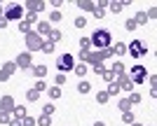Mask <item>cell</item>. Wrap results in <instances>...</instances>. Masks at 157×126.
Segmentation results:
<instances>
[{
	"label": "cell",
	"instance_id": "obj_1",
	"mask_svg": "<svg viewBox=\"0 0 157 126\" xmlns=\"http://www.w3.org/2000/svg\"><path fill=\"white\" fill-rule=\"evenodd\" d=\"M110 31H105V28H98L96 33L92 35V38H89V40H92V45L94 47H98V49H105V47H110Z\"/></svg>",
	"mask_w": 157,
	"mask_h": 126
},
{
	"label": "cell",
	"instance_id": "obj_2",
	"mask_svg": "<svg viewBox=\"0 0 157 126\" xmlns=\"http://www.w3.org/2000/svg\"><path fill=\"white\" fill-rule=\"evenodd\" d=\"M56 68H59L61 73H68L75 68V61H73V54H61L59 59H56Z\"/></svg>",
	"mask_w": 157,
	"mask_h": 126
},
{
	"label": "cell",
	"instance_id": "obj_3",
	"mask_svg": "<svg viewBox=\"0 0 157 126\" xmlns=\"http://www.w3.org/2000/svg\"><path fill=\"white\" fill-rule=\"evenodd\" d=\"M26 47L31 49V52H38V49H42V38H40L35 31L26 33Z\"/></svg>",
	"mask_w": 157,
	"mask_h": 126
},
{
	"label": "cell",
	"instance_id": "obj_4",
	"mask_svg": "<svg viewBox=\"0 0 157 126\" xmlns=\"http://www.w3.org/2000/svg\"><path fill=\"white\" fill-rule=\"evenodd\" d=\"M129 73H131V77H129V80L134 82V84H141V82H145V80H148V70H145L143 66H134V68L129 70Z\"/></svg>",
	"mask_w": 157,
	"mask_h": 126
},
{
	"label": "cell",
	"instance_id": "obj_5",
	"mask_svg": "<svg viewBox=\"0 0 157 126\" xmlns=\"http://www.w3.org/2000/svg\"><path fill=\"white\" fill-rule=\"evenodd\" d=\"M127 52H129L134 59H141V56H145V54H148V49H145V45H143L141 40H134L129 47H127Z\"/></svg>",
	"mask_w": 157,
	"mask_h": 126
},
{
	"label": "cell",
	"instance_id": "obj_6",
	"mask_svg": "<svg viewBox=\"0 0 157 126\" xmlns=\"http://www.w3.org/2000/svg\"><path fill=\"white\" fill-rule=\"evenodd\" d=\"M24 16V9H21V5H12V7H7V12H5V16L2 19H7V21H17V19H21Z\"/></svg>",
	"mask_w": 157,
	"mask_h": 126
},
{
	"label": "cell",
	"instance_id": "obj_7",
	"mask_svg": "<svg viewBox=\"0 0 157 126\" xmlns=\"http://www.w3.org/2000/svg\"><path fill=\"white\" fill-rule=\"evenodd\" d=\"M117 86H120V91H131V89H134V82H131L129 75L124 73V75H120V84Z\"/></svg>",
	"mask_w": 157,
	"mask_h": 126
},
{
	"label": "cell",
	"instance_id": "obj_8",
	"mask_svg": "<svg viewBox=\"0 0 157 126\" xmlns=\"http://www.w3.org/2000/svg\"><path fill=\"white\" fill-rule=\"evenodd\" d=\"M14 63H17V68H31V54H19Z\"/></svg>",
	"mask_w": 157,
	"mask_h": 126
},
{
	"label": "cell",
	"instance_id": "obj_9",
	"mask_svg": "<svg viewBox=\"0 0 157 126\" xmlns=\"http://www.w3.org/2000/svg\"><path fill=\"white\" fill-rule=\"evenodd\" d=\"M26 7H28V12H40V9H45V2H42V0H28L26 2Z\"/></svg>",
	"mask_w": 157,
	"mask_h": 126
},
{
	"label": "cell",
	"instance_id": "obj_10",
	"mask_svg": "<svg viewBox=\"0 0 157 126\" xmlns=\"http://www.w3.org/2000/svg\"><path fill=\"white\" fill-rule=\"evenodd\" d=\"M12 117H14V119H26V117H28V114H26V107H24V105H14Z\"/></svg>",
	"mask_w": 157,
	"mask_h": 126
},
{
	"label": "cell",
	"instance_id": "obj_11",
	"mask_svg": "<svg viewBox=\"0 0 157 126\" xmlns=\"http://www.w3.org/2000/svg\"><path fill=\"white\" fill-rule=\"evenodd\" d=\"M0 105H2V110H14V98L12 96H2V98H0Z\"/></svg>",
	"mask_w": 157,
	"mask_h": 126
},
{
	"label": "cell",
	"instance_id": "obj_12",
	"mask_svg": "<svg viewBox=\"0 0 157 126\" xmlns=\"http://www.w3.org/2000/svg\"><path fill=\"white\" fill-rule=\"evenodd\" d=\"M110 73L115 75V77H120V75H124V66H122V63H113Z\"/></svg>",
	"mask_w": 157,
	"mask_h": 126
},
{
	"label": "cell",
	"instance_id": "obj_13",
	"mask_svg": "<svg viewBox=\"0 0 157 126\" xmlns=\"http://www.w3.org/2000/svg\"><path fill=\"white\" fill-rule=\"evenodd\" d=\"M0 121H2V124H10V121H12V110H2V112H0Z\"/></svg>",
	"mask_w": 157,
	"mask_h": 126
},
{
	"label": "cell",
	"instance_id": "obj_14",
	"mask_svg": "<svg viewBox=\"0 0 157 126\" xmlns=\"http://www.w3.org/2000/svg\"><path fill=\"white\" fill-rule=\"evenodd\" d=\"M113 54H117V56H124V54H127V45H122V42H120V45H115V47H113Z\"/></svg>",
	"mask_w": 157,
	"mask_h": 126
},
{
	"label": "cell",
	"instance_id": "obj_15",
	"mask_svg": "<svg viewBox=\"0 0 157 126\" xmlns=\"http://www.w3.org/2000/svg\"><path fill=\"white\" fill-rule=\"evenodd\" d=\"M33 75H35V77H45L47 75V66H35L33 68Z\"/></svg>",
	"mask_w": 157,
	"mask_h": 126
},
{
	"label": "cell",
	"instance_id": "obj_16",
	"mask_svg": "<svg viewBox=\"0 0 157 126\" xmlns=\"http://www.w3.org/2000/svg\"><path fill=\"white\" fill-rule=\"evenodd\" d=\"M78 7H82V9H89V12H94V9H96V5H94V2H89V0H82V2H78Z\"/></svg>",
	"mask_w": 157,
	"mask_h": 126
},
{
	"label": "cell",
	"instance_id": "obj_17",
	"mask_svg": "<svg viewBox=\"0 0 157 126\" xmlns=\"http://www.w3.org/2000/svg\"><path fill=\"white\" fill-rule=\"evenodd\" d=\"M78 91L80 93H89V91H92V84H89V82H80V84H78Z\"/></svg>",
	"mask_w": 157,
	"mask_h": 126
},
{
	"label": "cell",
	"instance_id": "obj_18",
	"mask_svg": "<svg viewBox=\"0 0 157 126\" xmlns=\"http://www.w3.org/2000/svg\"><path fill=\"white\" fill-rule=\"evenodd\" d=\"M61 35H63L61 31H49V42H54V45H56V42L61 40Z\"/></svg>",
	"mask_w": 157,
	"mask_h": 126
},
{
	"label": "cell",
	"instance_id": "obj_19",
	"mask_svg": "<svg viewBox=\"0 0 157 126\" xmlns=\"http://www.w3.org/2000/svg\"><path fill=\"white\" fill-rule=\"evenodd\" d=\"M134 21H136V26H138V23H148V12H138Z\"/></svg>",
	"mask_w": 157,
	"mask_h": 126
},
{
	"label": "cell",
	"instance_id": "obj_20",
	"mask_svg": "<svg viewBox=\"0 0 157 126\" xmlns=\"http://www.w3.org/2000/svg\"><path fill=\"white\" fill-rule=\"evenodd\" d=\"M105 93H108V96H117V93H120V86L115 84V82H110V86H108V91H105Z\"/></svg>",
	"mask_w": 157,
	"mask_h": 126
},
{
	"label": "cell",
	"instance_id": "obj_21",
	"mask_svg": "<svg viewBox=\"0 0 157 126\" xmlns=\"http://www.w3.org/2000/svg\"><path fill=\"white\" fill-rule=\"evenodd\" d=\"M129 107H131L129 98H122V100H120V110H122V112H129Z\"/></svg>",
	"mask_w": 157,
	"mask_h": 126
},
{
	"label": "cell",
	"instance_id": "obj_22",
	"mask_svg": "<svg viewBox=\"0 0 157 126\" xmlns=\"http://www.w3.org/2000/svg\"><path fill=\"white\" fill-rule=\"evenodd\" d=\"M2 70H5L7 75H12L14 70H17V63H14V61H10V63H5V68H2Z\"/></svg>",
	"mask_w": 157,
	"mask_h": 126
},
{
	"label": "cell",
	"instance_id": "obj_23",
	"mask_svg": "<svg viewBox=\"0 0 157 126\" xmlns=\"http://www.w3.org/2000/svg\"><path fill=\"white\" fill-rule=\"evenodd\" d=\"M49 31H52V28H49V23H40V26H38V33H40V35H49Z\"/></svg>",
	"mask_w": 157,
	"mask_h": 126
},
{
	"label": "cell",
	"instance_id": "obj_24",
	"mask_svg": "<svg viewBox=\"0 0 157 126\" xmlns=\"http://www.w3.org/2000/svg\"><path fill=\"white\" fill-rule=\"evenodd\" d=\"M75 75H80V77H85V75H87V66H85V63L75 66Z\"/></svg>",
	"mask_w": 157,
	"mask_h": 126
},
{
	"label": "cell",
	"instance_id": "obj_25",
	"mask_svg": "<svg viewBox=\"0 0 157 126\" xmlns=\"http://www.w3.org/2000/svg\"><path fill=\"white\" fill-rule=\"evenodd\" d=\"M38 124H40V126H52V117H47V114H42V117L38 119Z\"/></svg>",
	"mask_w": 157,
	"mask_h": 126
},
{
	"label": "cell",
	"instance_id": "obj_26",
	"mask_svg": "<svg viewBox=\"0 0 157 126\" xmlns=\"http://www.w3.org/2000/svg\"><path fill=\"white\" fill-rule=\"evenodd\" d=\"M47 93H49V98H59V96H61V89H59V86H52Z\"/></svg>",
	"mask_w": 157,
	"mask_h": 126
},
{
	"label": "cell",
	"instance_id": "obj_27",
	"mask_svg": "<svg viewBox=\"0 0 157 126\" xmlns=\"http://www.w3.org/2000/svg\"><path fill=\"white\" fill-rule=\"evenodd\" d=\"M42 52H45V54H52L54 52V42H42Z\"/></svg>",
	"mask_w": 157,
	"mask_h": 126
},
{
	"label": "cell",
	"instance_id": "obj_28",
	"mask_svg": "<svg viewBox=\"0 0 157 126\" xmlns=\"http://www.w3.org/2000/svg\"><path fill=\"white\" fill-rule=\"evenodd\" d=\"M122 121H124V124H134V114L131 112H122Z\"/></svg>",
	"mask_w": 157,
	"mask_h": 126
},
{
	"label": "cell",
	"instance_id": "obj_29",
	"mask_svg": "<svg viewBox=\"0 0 157 126\" xmlns=\"http://www.w3.org/2000/svg\"><path fill=\"white\" fill-rule=\"evenodd\" d=\"M108 5H110V9H113V12H122L124 2H108Z\"/></svg>",
	"mask_w": 157,
	"mask_h": 126
},
{
	"label": "cell",
	"instance_id": "obj_30",
	"mask_svg": "<svg viewBox=\"0 0 157 126\" xmlns=\"http://www.w3.org/2000/svg\"><path fill=\"white\" fill-rule=\"evenodd\" d=\"M94 19H103V16H105V9H101V7H96V9H94Z\"/></svg>",
	"mask_w": 157,
	"mask_h": 126
},
{
	"label": "cell",
	"instance_id": "obj_31",
	"mask_svg": "<svg viewBox=\"0 0 157 126\" xmlns=\"http://www.w3.org/2000/svg\"><path fill=\"white\" fill-rule=\"evenodd\" d=\"M108 98H110V96H108V93H105V91L96 93V100H98V103H108Z\"/></svg>",
	"mask_w": 157,
	"mask_h": 126
},
{
	"label": "cell",
	"instance_id": "obj_32",
	"mask_svg": "<svg viewBox=\"0 0 157 126\" xmlns=\"http://www.w3.org/2000/svg\"><path fill=\"white\" fill-rule=\"evenodd\" d=\"M42 114H47V117H52V114H54V105H52V103L42 107Z\"/></svg>",
	"mask_w": 157,
	"mask_h": 126
},
{
	"label": "cell",
	"instance_id": "obj_33",
	"mask_svg": "<svg viewBox=\"0 0 157 126\" xmlns=\"http://www.w3.org/2000/svg\"><path fill=\"white\" fill-rule=\"evenodd\" d=\"M26 98H28V100H38V98H40V93L35 91V89H31V91L26 93Z\"/></svg>",
	"mask_w": 157,
	"mask_h": 126
},
{
	"label": "cell",
	"instance_id": "obj_34",
	"mask_svg": "<svg viewBox=\"0 0 157 126\" xmlns=\"http://www.w3.org/2000/svg\"><path fill=\"white\" fill-rule=\"evenodd\" d=\"M19 28H21V31H24V33H31V23H28L26 19H24V21H21V23H19Z\"/></svg>",
	"mask_w": 157,
	"mask_h": 126
},
{
	"label": "cell",
	"instance_id": "obj_35",
	"mask_svg": "<svg viewBox=\"0 0 157 126\" xmlns=\"http://www.w3.org/2000/svg\"><path fill=\"white\" fill-rule=\"evenodd\" d=\"M103 80L108 82V84H110V82H115V75H113L110 70H105V73H103Z\"/></svg>",
	"mask_w": 157,
	"mask_h": 126
},
{
	"label": "cell",
	"instance_id": "obj_36",
	"mask_svg": "<svg viewBox=\"0 0 157 126\" xmlns=\"http://www.w3.org/2000/svg\"><path fill=\"white\" fill-rule=\"evenodd\" d=\"M75 26H78V28H85L87 26V19H85V16H78V19H75Z\"/></svg>",
	"mask_w": 157,
	"mask_h": 126
},
{
	"label": "cell",
	"instance_id": "obj_37",
	"mask_svg": "<svg viewBox=\"0 0 157 126\" xmlns=\"http://www.w3.org/2000/svg\"><path fill=\"white\" fill-rule=\"evenodd\" d=\"M89 45H92L89 38H82V40H80V47H82V49H89Z\"/></svg>",
	"mask_w": 157,
	"mask_h": 126
},
{
	"label": "cell",
	"instance_id": "obj_38",
	"mask_svg": "<svg viewBox=\"0 0 157 126\" xmlns=\"http://www.w3.org/2000/svg\"><path fill=\"white\" fill-rule=\"evenodd\" d=\"M92 68H94V73H101V75L105 73V66H103V63H96V66H92Z\"/></svg>",
	"mask_w": 157,
	"mask_h": 126
},
{
	"label": "cell",
	"instance_id": "obj_39",
	"mask_svg": "<svg viewBox=\"0 0 157 126\" xmlns=\"http://www.w3.org/2000/svg\"><path fill=\"white\" fill-rule=\"evenodd\" d=\"M21 124L24 126H35V119H33V117H26V119H21Z\"/></svg>",
	"mask_w": 157,
	"mask_h": 126
},
{
	"label": "cell",
	"instance_id": "obj_40",
	"mask_svg": "<svg viewBox=\"0 0 157 126\" xmlns=\"http://www.w3.org/2000/svg\"><path fill=\"white\" fill-rule=\"evenodd\" d=\"M124 26H127V31H134V28H136V21H134V19H129V21L124 23Z\"/></svg>",
	"mask_w": 157,
	"mask_h": 126
},
{
	"label": "cell",
	"instance_id": "obj_41",
	"mask_svg": "<svg viewBox=\"0 0 157 126\" xmlns=\"http://www.w3.org/2000/svg\"><path fill=\"white\" fill-rule=\"evenodd\" d=\"M49 19H52V21H61V19H63V16H61V14L56 12V9H54V12H52V16H49Z\"/></svg>",
	"mask_w": 157,
	"mask_h": 126
},
{
	"label": "cell",
	"instance_id": "obj_42",
	"mask_svg": "<svg viewBox=\"0 0 157 126\" xmlns=\"http://www.w3.org/2000/svg\"><path fill=\"white\" fill-rule=\"evenodd\" d=\"M45 89H47V86H45V82H38V84H35V91H45Z\"/></svg>",
	"mask_w": 157,
	"mask_h": 126
},
{
	"label": "cell",
	"instance_id": "obj_43",
	"mask_svg": "<svg viewBox=\"0 0 157 126\" xmlns=\"http://www.w3.org/2000/svg\"><path fill=\"white\" fill-rule=\"evenodd\" d=\"M138 100H141V96H138V93H131V96H129V103H138Z\"/></svg>",
	"mask_w": 157,
	"mask_h": 126
},
{
	"label": "cell",
	"instance_id": "obj_44",
	"mask_svg": "<svg viewBox=\"0 0 157 126\" xmlns=\"http://www.w3.org/2000/svg\"><path fill=\"white\" fill-rule=\"evenodd\" d=\"M26 21H28V23H33V21H35V14L28 12V14H26Z\"/></svg>",
	"mask_w": 157,
	"mask_h": 126
},
{
	"label": "cell",
	"instance_id": "obj_45",
	"mask_svg": "<svg viewBox=\"0 0 157 126\" xmlns=\"http://www.w3.org/2000/svg\"><path fill=\"white\" fill-rule=\"evenodd\" d=\"M5 80H10V75H7L5 70H0V82H5Z\"/></svg>",
	"mask_w": 157,
	"mask_h": 126
},
{
	"label": "cell",
	"instance_id": "obj_46",
	"mask_svg": "<svg viewBox=\"0 0 157 126\" xmlns=\"http://www.w3.org/2000/svg\"><path fill=\"white\" fill-rule=\"evenodd\" d=\"M10 126H24V124H21V119H14V117H12V121H10Z\"/></svg>",
	"mask_w": 157,
	"mask_h": 126
},
{
	"label": "cell",
	"instance_id": "obj_47",
	"mask_svg": "<svg viewBox=\"0 0 157 126\" xmlns=\"http://www.w3.org/2000/svg\"><path fill=\"white\" fill-rule=\"evenodd\" d=\"M66 82V75H56V84H63Z\"/></svg>",
	"mask_w": 157,
	"mask_h": 126
},
{
	"label": "cell",
	"instance_id": "obj_48",
	"mask_svg": "<svg viewBox=\"0 0 157 126\" xmlns=\"http://www.w3.org/2000/svg\"><path fill=\"white\" fill-rule=\"evenodd\" d=\"M7 26V19H2V16H0V28H5Z\"/></svg>",
	"mask_w": 157,
	"mask_h": 126
},
{
	"label": "cell",
	"instance_id": "obj_49",
	"mask_svg": "<svg viewBox=\"0 0 157 126\" xmlns=\"http://www.w3.org/2000/svg\"><path fill=\"white\" fill-rule=\"evenodd\" d=\"M94 126H105V124H103V121H96V124H94Z\"/></svg>",
	"mask_w": 157,
	"mask_h": 126
},
{
	"label": "cell",
	"instance_id": "obj_50",
	"mask_svg": "<svg viewBox=\"0 0 157 126\" xmlns=\"http://www.w3.org/2000/svg\"><path fill=\"white\" fill-rule=\"evenodd\" d=\"M0 16H2V5H0Z\"/></svg>",
	"mask_w": 157,
	"mask_h": 126
},
{
	"label": "cell",
	"instance_id": "obj_51",
	"mask_svg": "<svg viewBox=\"0 0 157 126\" xmlns=\"http://www.w3.org/2000/svg\"><path fill=\"white\" fill-rule=\"evenodd\" d=\"M131 126H141V124H136V121H134V124H131Z\"/></svg>",
	"mask_w": 157,
	"mask_h": 126
},
{
	"label": "cell",
	"instance_id": "obj_52",
	"mask_svg": "<svg viewBox=\"0 0 157 126\" xmlns=\"http://www.w3.org/2000/svg\"><path fill=\"white\" fill-rule=\"evenodd\" d=\"M0 112H2V105H0Z\"/></svg>",
	"mask_w": 157,
	"mask_h": 126
}]
</instances>
